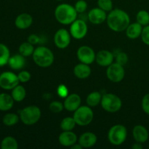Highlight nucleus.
Wrapping results in <instances>:
<instances>
[{"label": "nucleus", "instance_id": "nucleus-30", "mask_svg": "<svg viewBox=\"0 0 149 149\" xmlns=\"http://www.w3.org/2000/svg\"><path fill=\"white\" fill-rule=\"evenodd\" d=\"M76 125L74 117H65L61 121V128L63 131H72Z\"/></svg>", "mask_w": 149, "mask_h": 149}, {"label": "nucleus", "instance_id": "nucleus-18", "mask_svg": "<svg viewBox=\"0 0 149 149\" xmlns=\"http://www.w3.org/2000/svg\"><path fill=\"white\" fill-rule=\"evenodd\" d=\"M132 135L136 142L143 143L148 139L149 133L146 128L143 125H136L132 130Z\"/></svg>", "mask_w": 149, "mask_h": 149}, {"label": "nucleus", "instance_id": "nucleus-6", "mask_svg": "<svg viewBox=\"0 0 149 149\" xmlns=\"http://www.w3.org/2000/svg\"><path fill=\"white\" fill-rule=\"evenodd\" d=\"M127 136V128L122 125H116L110 128L108 139L113 146H120L126 141Z\"/></svg>", "mask_w": 149, "mask_h": 149}, {"label": "nucleus", "instance_id": "nucleus-39", "mask_svg": "<svg viewBox=\"0 0 149 149\" xmlns=\"http://www.w3.org/2000/svg\"><path fill=\"white\" fill-rule=\"evenodd\" d=\"M142 109L146 114L149 115V93L145 95L141 102Z\"/></svg>", "mask_w": 149, "mask_h": 149}, {"label": "nucleus", "instance_id": "nucleus-4", "mask_svg": "<svg viewBox=\"0 0 149 149\" xmlns=\"http://www.w3.org/2000/svg\"><path fill=\"white\" fill-rule=\"evenodd\" d=\"M42 112L36 106H29L20 111V119L24 125H33L39 122Z\"/></svg>", "mask_w": 149, "mask_h": 149}, {"label": "nucleus", "instance_id": "nucleus-32", "mask_svg": "<svg viewBox=\"0 0 149 149\" xmlns=\"http://www.w3.org/2000/svg\"><path fill=\"white\" fill-rule=\"evenodd\" d=\"M98 7L106 12H110L113 10V1L112 0H97Z\"/></svg>", "mask_w": 149, "mask_h": 149}, {"label": "nucleus", "instance_id": "nucleus-1", "mask_svg": "<svg viewBox=\"0 0 149 149\" xmlns=\"http://www.w3.org/2000/svg\"><path fill=\"white\" fill-rule=\"evenodd\" d=\"M109 29L116 32L125 31L130 24V18L127 13L121 9H114L110 11L106 19Z\"/></svg>", "mask_w": 149, "mask_h": 149}, {"label": "nucleus", "instance_id": "nucleus-9", "mask_svg": "<svg viewBox=\"0 0 149 149\" xmlns=\"http://www.w3.org/2000/svg\"><path fill=\"white\" fill-rule=\"evenodd\" d=\"M19 82L17 75L11 71H4L0 75V87L4 90H13L18 85Z\"/></svg>", "mask_w": 149, "mask_h": 149}, {"label": "nucleus", "instance_id": "nucleus-15", "mask_svg": "<svg viewBox=\"0 0 149 149\" xmlns=\"http://www.w3.org/2000/svg\"><path fill=\"white\" fill-rule=\"evenodd\" d=\"M114 60V55L111 52L106 49L100 50L96 54L95 61L100 66L108 67L113 63Z\"/></svg>", "mask_w": 149, "mask_h": 149}, {"label": "nucleus", "instance_id": "nucleus-7", "mask_svg": "<svg viewBox=\"0 0 149 149\" xmlns=\"http://www.w3.org/2000/svg\"><path fill=\"white\" fill-rule=\"evenodd\" d=\"M73 117L77 125L87 126L93 122L94 113L89 106H81L74 111Z\"/></svg>", "mask_w": 149, "mask_h": 149}, {"label": "nucleus", "instance_id": "nucleus-42", "mask_svg": "<svg viewBox=\"0 0 149 149\" xmlns=\"http://www.w3.org/2000/svg\"><path fill=\"white\" fill-rule=\"evenodd\" d=\"M71 149H81L82 148V146H81L79 143H76L74 144L72 146H71Z\"/></svg>", "mask_w": 149, "mask_h": 149}, {"label": "nucleus", "instance_id": "nucleus-13", "mask_svg": "<svg viewBox=\"0 0 149 149\" xmlns=\"http://www.w3.org/2000/svg\"><path fill=\"white\" fill-rule=\"evenodd\" d=\"M87 18L90 23L98 25L103 23L107 19V15L106 12L100 9V7H95L89 11Z\"/></svg>", "mask_w": 149, "mask_h": 149}, {"label": "nucleus", "instance_id": "nucleus-14", "mask_svg": "<svg viewBox=\"0 0 149 149\" xmlns=\"http://www.w3.org/2000/svg\"><path fill=\"white\" fill-rule=\"evenodd\" d=\"M81 97L78 94H70L64 100V109L68 111H75L79 106H81Z\"/></svg>", "mask_w": 149, "mask_h": 149}, {"label": "nucleus", "instance_id": "nucleus-22", "mask_svg": "<svg viewBox=\"0 0 149 149\" xmlns=\"http://www.w3.org/2000/svg\"><path fill=\"white\" fill-rule=\"evenodd\" d=\"M8 65L13 70L22 69L26 65L25 57L20 53L13 55L9 59Z\"/></svg>", "mask_w": 149, "mask_h": 149}, {"label": "nucleus", "instance_id": "nucleus-31", "mask_svg": "<svg viewBox=\"0 0 149 149\" xmlns=\"http://www.w3.org/2000/svg\"><path fill=\"white\" fill-rule=\"evenodd\" d=\"M136 20L143 26H148L149 25V13L146 10H140L137 13Z\"/></svg>", "mask_w": 149, "mask_h": 149}, {"label": "nucleus", "instance_id": "nucleus-17", "mask_svg": "<svg viewBox=\"0 0 149 149\" xmlns=\"http://www.w3.org/2000/svg\"><path fill=\"white\" fill-rule=\"evenodd\" d=\"M33 23V17L29 13H21L15 18V25L16 27L21 30L27 29L31 26Z\"/></svg>", "mask_w": 149, "mask_h": 149}, {"label": "nucleus", "instance_id": "nucleus-40", "mask_svg": "<svg viewBox=\"0 0 149 149\" xmlns=\"http://www.w3.org/2000/svg\"><path fill=\"white\" fill-rule=\"evenodd\" d=\"M28 42L33 45H37V44H39V42H40V38H39V36H37L36 34H31L30 36L28 37Z\"/></svg>", "mask_w": 149, "mask_h": 149}, {"label": "nucleus", "instance_id": "nucleus-21", "mask_svg": "<svg viewBox=\"0 0 149 149\" xmlns=\"http://www.w3.org/2000/svg\"><path fill=\"white\" fill-rule=\"evenodd\" d=\"M143 29V28L142 25L138 23V22L131 23L125 30L126 31L127 36L131 39H138L139 36H141Z\"/></svg>", "mask_w": 149, "mask_h": 149}, {"label": "nucleus", "instance_id": "nucleus-27", "mask_svg": "<svg viewBox=\"0 0 149 149\" xmlns=\"http://www.w3.org/2000/svg\"><path fill=\"white\" fill-rule=\"evenodd\" d=\"M18 143L15 138L12 136L5 137L1 143V149H17Z\"/></svg>", "mask_w": 149, "mask_h": 149}, {"label": "nucleus", "instance_id": "nucleus-43", "mask_svg": "<svg viewBox=\"0 0 149 149\" xmlns=\"http://www.w3.org/2000/svg\"><path fill=\"white\" fill-rule=\"evenodd\" d=\"M56 1H62V0H56Z\"/></svg>", "mask_w": 149, "mask_h": 149}, {"label": "nucleus", "instance_id": "nucleus-24", "mask_svg": "<svg viewBox=\"0 0 149 149\" xmlns=\"http://www.w3.org/2000/svg\"><path fill=\"white\" fill-rule=\"evenodd\" d=\"M12 97L15 101L20 102L25 99L26 96V89L21 85H17L12 90Z\"/></svg>", "mask_w": 149, "mask_h": 149}, {"label": "nucleus", "instance_id": "nucleus-25", "mask_svg": "<svg viewBox=\"0 0 149 149\" xmlns=\"http://www.w3.org/2000/svg\"><path fill=\"white\" fill-rule=\"evenodd\" d=\"M102 99V95L98 92H93L87 95L86 102L90 107H95L100 103Z\"/></svg>", "mask_w": 149, "mask_h": 149}, {"label": "nucleus", "instance_id": "nucleus-8", "mask_svg": "<svg viewBox=\"0 0 149 149\" xmlns=\"http://www.w3.org/2000/svg\"><path fill=\"white\" fill-rule=\"evenodd\" d=\"M125 71L123 65L118 63H113L109 65L106 70V76L112 82H120L125 77Z\"/></svg>", "mask_w": 149, "mask_h": 149}, {"label": "nucleus", "instance_id": "nucleus-44", "mask_svg": "<svg viewBox=\"0 0 149 149\" xmlns=\"http://www.w3.org/2000/svg\"><path fill=\"white\" fill-rule=\"evenodd\" d=\"M0 75H1V74H0Z\"/></svg>", "mask_w": 149, "mask_h": 149}, {"label": "nucleus", "instance_id": "nucleus-33", "mask_svg": "<svg viewBox=\"0 0 149 149\" xmlns=\"http://www.w3.org/2000/svg\"><path fill=\"white\" fill-rule=\"evenodd\" d=\"M49 110L54 113H58L62 111L64 109V105L61 102L58 101V100H55L52 101V103L49 104Z\"/></svg>", "mask_w": 149, "mask_h": 149}, {"label": "nucleus", "instance_id": "nucleus-5", "mask_svg": "<svg viewBox=\"0 0 149 149\" xmlns=\"http://www.w3.org/2000/svg\"><path fill=\"white\" fill-rule=\"evenodd\" d=\"M102 108L109 113H115L121 109L122 102L120 97L112 93H106L102 96L100 102Z\"/></svg>", "mask_w": 149, "mask_h": 149}, {"label": "nucleus", "instance_id": "nucleus-10", "mask_svg": "<svg viewBox=\"0 0 149 149\" xmlns=\"http://www.w3.org/2000/svg\"><path fill=\"white\" fill-rule=\"evenodd\" d=\"M88 28L86 22L81 19H77L71 24L70 33L76 39H81L87 33Z\"/></svg>", "mask_w": 149, "mask_h": 149}, {"label": "nucleus", "instance_id": "nucleus-16", "mask_svg": "<svg viewBox=\"0 0 149 149\" xmlns=\"http://www.w3.org/2000/svg\"><path fill=\"white\" fill-rule=\"evenodd\" d=\"M58 141L61 145L65 147H71L77 141V136L72 131H63L60 134Z\"/></svg>", "mask_w": 149, "mask_h": 149}, {"label": "nucleus", "instance_id": "nucleus-2", "mask_svg": "<svg viewBox=\"0 0 149 149\" xmlns=\"http://www.w3.org/2000/svg\"><path fill=\"white\" fill-rule=\"evenodd\" d=\"M75 7L66 3L61 4L55 10V17L58 22L63 25L71 24L77 18Z\"/></svg>", "mask_w": 149, "mask_h": 149}, {"label": "nucleus", "instance_id": "nucleus-41", "mask_svg": "<svg viewBox=\"0 0 149 149\" xmlns=\"http://www.w3.org/2000/svg\"><path fill=\"white\" fill-rule=\"evenodd\" d=\"M132 148L133 149H142L143 148L142 143L136 142L135 144H133V145L132 146Z\"/></svg>", "mask_w": 149, "mask_h": 149}, {"label": "nucleus", "instance_id": "nucleus-38", "mask_svg": "<svg viewBox=\"0 0 149 149\" xmlns=\"http://www.w3.org/2000/svg\"><path fill=\"white\" fill-rule=\"evenodd\" d=\"M141 36L143 42L149 46V25L143 27Z\"/></svg>", "mask_w": 149, "mask_h": 149}, {"label": "nucleus", "instance_id": "nucleus-37", "mask_svg": "<svg viewBox=\"0 0 149 149\" xmlns=\"http://www.w3.org/2000/svg\"><path fill=\"white\" fill-rule=\"evenodd\" d=\"M57 93L62 98H65L68 95V90L64 84H60L57 89Z\"/></svg>", "mask_w": 149, "mask_h": 149}, {"label": "nucleus", "instance_id": "nucleus-35", "mask_svg": "<svg viewBox=\"0 0 149 149\" xmlns=\"http://www.w3.org/2000/svg\"><path fill=\"white\" fill-rule=\"evenodd\" d=\"M116 63L122 65H125L128 62V56L125 52H119L116 56Z\"/></svg>", "mask_w": 149, "mask_h": 149}, {"label": "nucleus", "instance_id": "nucleus-34", "mask_svg": "<svg viewBox=\"0 0 149 149\" xmlns=\"http://www.w3.org/2000/svg\"><path fill=\"white\" fill-rule=\"evenodd\" d=\"M74 7L78 13H84L87 10V3L84 0H78L76 2Z\"/></svg>", "mask_w": 149, "mask_h": 149}, {"label": "nucleus", "instance_id": "nucleus-11", "mask_svg": "<svg viewBox=\"0 0 149 149\" xmlns=\"http://www.w3.org/2000/svg\"><path fill=\"white\" fill-rule=\"evenodd\" d=\"M79 61L83 63L90 65L95 61L96 54L90 47L81 46L78 49L77 52Z\"/></svg>", "mask_w": 149, "mask_h": 149}, {"label": "nucleus", "instance_id": "nucleus-23", "mask_svg": "<svg viewBox=\"0 0 149 149\" xmlns=\"http://www.w3.org/2000/svg\"><path fill=\"white\" fill-rule=\"evenodd\" d=\"M14 99L12 95L7 93L0 94V111H7L10 110L14 105Z\"/></svg>", "mask_w": 149, "mask_h": 149}, {"label": "nucleus", "instance_id": "nucleus-26", "mask_svg": "<svg viewBox=\"0 0 149 149\" xmlns=\"http://www.w3.org/2000/svg\"><path fill=\"white\" fill-rule=\"evenodd\" d=\"M10 58V52L9 48L4 44L0 43V67L8 64Z\"/></svg>", "mask_w": 149, "mask_h": 149}, {"label": "nucleus", "instance_id": "nucleus-36", "mask_svg": "<svg viewBox=\"0 0 149 149\" xmlns=\"http://www.w3.org/2000/svg\"><path fill=\"white\" fill-rule=\"evenodd\" d=\"M17 77H18L19 81L20 82L22 83H26L31 79V74L27 71H22L17 74Z\"/></svg>", "mask_w": 149, "mask_h": 149}, {"label": "nucleus", "instance_id": "nucleus-28", "mask_svg": "<svg viewBox=\"0 0 149 149\" xmlns=\"http://www.w3.org/2000/svg\"><path fill=\"white\" fill-rule=\"evenodd\" d=\"M34 49L33 45L29 43V42H23L19 47V53L21 54L23 56L26 58V57H29L33 55Z\"/></svg>", "mask_w": 149, "mask_h": 149}, {"label": "nucleus", "instance_id": "nucleus-3", "mask_svg": "<svg viewBox=\"0 0 149 149\" xmlns=\"http://www.w3.org/2000/svg\"><path fill=\"white\" fill-rule=\"evenodd\" d=\"M32 56L35 63L41 68H47L54 62L53 52L47 47H38L34 49Z\"/></svg>", "mask_w": 149, "mask_h": 149}, {"label": "nucleus", "instance_id": "nucleus-20", "mask_svg": "<svg viewBox=\"0 0 149 149\" xmlns=\"http://www.w3.org/2000/svg\"><path fill=\"white\" fill-rule=\"evenodd\" d=\"M92 70L89 65L85 63H81L79 64H77L74 68V74L76 77L80 79H84L87 77H90L91 74Z\"/></svg>", "mask_w": 149, "mask_h": 149}, {"label": "nucleus", "instance_id": "nucleus-29", "mask_svg": "<svg viewBox=\"0 0 149 149\" xmlns=\"http://www.w3.org/2000/svg\"><path fill=\"white\" fill-rule=\"evenodd\" d=\"M19 119H20V116H17L16 113H9L3 116L2 122L3 124L6 126L12 127L16 125L19 122Z\"/></svg>", "mask_w": 149, "mask_h": 149}, {"label": "nucleus", "instance_id": "nucleus-19", "mask_svg": "<svg viewBox=\"0 0 149 149\" xmlns=\"http://www.w3.org/2000/svg\"><path fill=\"white\" fill-rule=\"evenodd\" d=\"M97 138L95 134L90 132H87L80 135L78 141L82 148H91L97 143Z\"/></svg>", "mask_w": 149, "mask_h": 149}, {"label": "nucleus", "instance_id": "nucleus-12", "mask_svg": "<svg viewBox=\"0 0 149 149\" xmlns=\"http://www.w3.org/2000/svg\"><path fill=\"white\" fill-rule=\"evenodd\" d=\"M71 33L66 29H61L56 31L54 36V42L57 47L65 49L71 43Z\"/></svg>", "mask_w": 149, "mask_h": 149}]
</instances>
